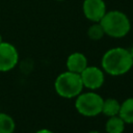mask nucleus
Instances as JSON below:
<instances>
[{
	"instance_id": "obj_5",
	"label": "nucleus",
	"mask_w": 133,
	"mask_h": 133,
	"mask_svg": "<svg viewBox=\"0 0 133 133\" xmlns=\"http://www.w3.org/2000/svg\"><path fill=\"white\" fill-rule=\"evenodd\" d=\"M105 72L95 65H87L81 73L80 77L83 83V87L89 90L99 89L105 82Z\"/></svg>"
},
{
	"instance_id": "obj_11",
	"label": "nucleus",
	"mask_w": 133,
	"mask_h": 133,
	"mask_svg": "<svg viewBox=\"0 0 133 133\" xmlns=\"http://www.w3.org/2000/svg\"><path fill=\"white\" fill-rule=\"evenodd\" d=\"M125 126L126 123L119 117V115H114L108 117L105 125V130L107 133H123Z\"/></svg>"
},
{
	"instance_id": "obj_4",
	"label": "nucleus",
	"mask_w": 133,
	"mask_h": 133,
	"mask_svg": "<svg viewBox=\"0 0 133 133\" xmlns=\"http://www.w3.org/2000/svg\"><path fill=\"white\" fill-rule=\"evenodd\" d=\"M75 108L83 116L92 117L102 112L104 99L95 91L81 92L75 98Z\"/></svg>"
},
{
	"instance_id": "obj_7",
	"label": "nucleus",
	"mask_w": 133,
	"mask_h": 133,
	"mask_svg": "<svg viewBox=\"0 0 133 133\" xmlns=\"http://www.w3.org/2000/svg\"><path fill=\"white\" fill-rule=\"evenodd\" d=\"M82 11L84 17L95 23L100 22L106 14V4L104 0H84L82 3Z\"/></svg>"
},
{
	"instance_id": "obj_16",
	"label": "nucleus",
	"mask_w": 133,
	"mask_h": 133,
	"mask_svg": "<svg viewBox=\"0 0 133 133\" xmlns=\"http://www.w3.org/2000/svg\"><path fill=\"white\" fill-rule=\"evenodd\" d=\"M88 133H101V132H99V131H96V130H92V131H89Z\"/></svg>"
},
{
	"instance_id": "obj_12",
	"label": "nucleus",
	"mask_w": 133,
	"mask_h": 133,
	"mask_svg": "<svg viewBox=\"0 0 133 133\" xmlns=\"http://www.w3.org/2000/svg\"><path fill=\"white\" fill-rule=\"evenodd\" d=\"M16 123L14 118L7 113L0 112V133H14Z\"/></svg>"
},
{
	"instance_id": "obj_13",
	"label": "nucleus",
	"mask_w": 133,
	"mask_h": 133,
	"mask_svg": "<svg viewBox=\"0 0 133 133\" xmlns=\"http://www.w3.org/2000/svg\"><path fill=\"white\" fill-rule=\"evenodd\" d=\"M104 35H105V32L100 22L92 23L87 29V36L91 41H100Z\"/></svg>"
},
{
	"instance_id": "obj_3",
	"label": "nucleus",
	"mask_w": 133,
	"mask_h": 133,
	"mask_svg": "<svg viewBox=\"0 0 133 133\" xmlns=\"http://www.w3.org/2000/svg\"><path fill=\"white\" fill-rule=\"evenodd\" d=\"M54 88L58 96L64 99H73L83 90V83L80 74L65 71L59 74L54 82Z\"/></svg>"
},
{
	"instance_id": "obj_17",
	"label": "nucleus",
	"mask_w": 133,
	"mask_h": 133,
	"mask_svg": "<svg viewBox=\"0 0 133 133\" xmlns=\"http://www.w3.org/2000/svg\"><path fill=\"white\" fill-rule=\"evenodd\" d=\"M3 42V39H2V35H1V33H0V44Z\"/></svg>"
},
{
	"instance_id": "obj_9",
	"label": "nucleus",
	"mask_w": 133,
	"mask_h": 133,
	"mask_svg": "<svg viewBox=\"0 0 133 133\" xmlns=\"http://www.w3.org/2000/svg\"><path fill=\"white\" fill-rule=\"evenodd\" d=\"M118 115L126 124H133V97L121 103Z\"/></svg>"
},
{
	"instance_id": "obj_10",
	"label": "nucleus",
	"mask_w": 133,
	"mask_h": 133,
	"mask_svg": "<svg viewBox=\"0 0 133 133\" xmlns=\"http://www.w3.org/2000/svg\"><path fill=\"white\" fill-rule=\"evenodd\" d=\"M121 108V103L114 99V98H108L103 101V106H102V112L104 115L110 117L114 115H118Z\"/></svg>"
},
{
	"instance_id": "obj_2",
	"label": "nucleus",
	"mask_w": 133,
	"mask_h": 133,
	"mask_svg": "<svg viewBox=\"0 0 133 133\" xmlns=\"http://www.w3.org/2000/svg\"><path fill=\"white\" fill-rule=\"evenodd\" d=\"M106 35L114 38L126 36L131 30V22L129 17L121 10L106 11L100 21Z\"/></svg>"
},
{
	"instance_id": "obj_15",
	"label": "nucleus",
	"mask_w": 133,
	"mask_h": 133,
	"mask_svg": "<svg viewBox=\"0 0 133 133\" xmlns=\"http://www.w3.org/2000/svg\"><path fill=\"white\" fill-rule=\"evenodd\" d=\"M129 52H130V54H131V56H132V58H133V46L129 49Z\"/></svg>"
},
{
	"instance_id": "obj_14",
	"label": "nucleus",
	"mask_w": 133,
	"mask_h": 133,
	"mask_svg": "<svg viewBox=\"0 0 133 133\" xmlns=\"http://www.w3.org/2000/svg\"><path fill=\"white\" fill-rule=\"evenodd\" d=\"M35 133H54V132L51 131V130H49V129H39Z\"/></svg>"
},
{
	"instance_id": "obj_8",
	"label": "nucleus",
	"mask_w": 133,
	"mask_h": 133,
	"mask_svg": "<svg viewBox=\"0 0 133 133\" xmlns=\"http://www.w3.org/2000/svg\"><path fill=\"white\" fill-rule=\"evenodd\" d=\"M65 65H66L68 71L80 74L88 65V61H87L86 56L83 53L74 52V53H72L68 56Z\"/></svg>"
},
{
	"instance_id": "obj_18",
	"label": "nucleus",
	"mask_w": 133,
	"mask_h": 133,
	"mask_svg": "<svg viewBox=\"0 0 133 133\" xmlns=\"http://www.w3.org/2000/svg\"><path fill=\"white\" fill-rule=\"evenodd\" d=\"M56 1H64V0H56Z\"/></svg>"
},
{
	"instance_id": "obj_6",
	"label": "nucleus",
	"mask_w": 133,
	"mask_h": 133,
	"mask_svg": "<svg viewBox=\"0 0 133 133\" xmlns=\"http://www.w3.org/2000/svg\"><path fill=\"white\" fill-rule=\"evenodd\" d=\"M19 61V52L17 48L8 43L2 42L0 44V72L11 71Z\"/></svg>"
},
{
	"instance_id": "obj_1",
	"label": "nucleus",
	"mask_w": 133,
	"mask_h": 133,
	"mask_svg": "<svg viewBox=\"0 0 133 133\" xmlns=\"http://www.w3.org/2000/svg\"><path fill=\"white\" fill-rule=\"evenodd\" d=\"M102 70L111 76H122L133 66V58L129 49L115 47L107 50L101 59Z\"/></svg>"
}]
</instances>
